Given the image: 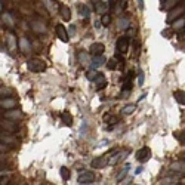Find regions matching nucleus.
Wrapping results in <instances>:
<instances>
[{
	"mask_svg": "<svg viewBox=\"0 0 185 185\" xmlns=\"http://www.w3.org/2000/svg\"><path fill=\"white\" fill-rule=\"evenodd\" d=\"M0 141L5 142V144H11V142H13V138L8 136V135H0Z\"/></svg>",
	"mask_w": 185,
	"mask_h": 185,
	"instance_id": "473e14b6",
	"label": "nucleus"
},
{
	"mask_svg": "<svg viewBox=\"0 0 185 185\" xmlns=\"http://www.w3.org/2000/svg\"><path fill=\"white\" fill-rule=\"evenodd\" d=\"M0 107L6 108V110H12V108L17 107V102H15V99H12V98H3V99H0Z\"/></svg>",
	"mask_w": 185,
	"mask_h": 185,
	"instance_id": "9d476101",
	"label": "nucleus"
},
{
	"mask_svg": "<svg viewBox=\"0 0 185 185\" xmlns=\"http://www.w3.org/2000/svg\"><path fill=\"white\" fill-rule=\"evenodd\" d=\"M138 6L139 9H144V0H138Z\"/></svg>",
	"mask_w": 185,
	"mask_h": 185,
	"instance_id": "79ce46f5",
	"label": "nucleus"
},
{
	"mask_svg": "<svg viewBox=\"0 0 185 185\" xmlns=\"http://www.w3.org/2000/svg\"><path fill=\"white\" fill-rule=\"evenodd\" d=\"M150 157H151V150H150L148 147H144V148H141L139 151L136 152V158H138V162H141V163L150 160Z\"/></svg>",
	"mask_w": 185,
	"mask_h": 185,
	"instance_id": "20e7f679",
	"label": "nucleus"
},
{
	"mask_svg": "<svg viewBox=\"0 0 185 185\" xmlns=\"http://www.w3.org/2000/svg\"><path fill=\"white\" fill-rule=\"evenodd\" d=\"M92 2H93V3H99V0H92Z\"/></svg>",
	"mask_w": 185,
	"mask_h": 185,
	"instance_id": "8fccbe9b",
	"label": "nucleus"
},
{
	"mask_svg": "<svg viewBox=\"0 0 185 185\" xmlns=\"http://www.w3.org/2000/svg\"><path fill=\"white\" fill-rule=\"evenodd\" d=\"M107 67H108V70H116V68L118 67L117 59H116V58H114V59H108V61H107Z\"/></svg>",
	"mask_w": 185,
	"mask_h": 185,
	"instance_id": "cd10ccee",
	"label": "nucleus"
},
{
	"mask_svg": "<svg viewBox=\"0 0 185 185\" xmlns=\"http://www.w3.org/2000/svg\"><path fill=\"white\" fill-rule=\"evenodd\" d=\"M74 30H76V27L71 25V27H70V33H71V36H74Z\"/></svg>",
	"mask_w": 185,
	"mask_h": 185,
	"instance_id": "49530a36",
	"label": "nucleus"
},
{
	"mask_svg": "<svg viewBox=\"0 0 185 185\" xmlns=\"http://www.w3.org/2000/svg\"><path fill=\"white\" fill-rule=\"evenodd\" d=\"M104 51H105V46H104V43H93V45L90 46V55L93 56H101L102 53H104Z\"/></svg>",
	"mask_w": 185,
	"mask_h": 185,
	"instance_id": "0eeeda50",
	"label": "nucleus"
},
{
	"mask_svg": "<svg viewBox=\"0 0 185 185\" xmlns=\"http://www.w3.org/2000/svg\"><path fill=\"white\" fill-rule=\"evenodd\" d=\"M170 169L172 170H179V172H185V164H182V163H172L170 164Z\"/></svg>",
	"mask_w": 185,
	"mask_h": 185,
	"instance_id": "b1692460",
	"label": "nucleus"
},
{
	"mask_svg": "<svg viewBox=\"0 0 185 185\" xmlns=\"http://www.w3.org/2000/svg\"><path fill=\"white\" fill-rule=\"evenodd\" d=\"M173 28L175 30H178V28H182L185 25V18H179V19H178V21H173Z\"/></svg>",
	"mask_w": 185,
	"mask_h": 185,
	"instance_id": "c756f323",
	"label": "nucleus"
},
{
	"mask_svg": "<svg viewBox=\"0 0 185 185\" xmlns=\"http://www.w3.org/2000/svg\"><path fill=\"white\" fill-rule=\"evenodd\" d=\"M136 110V105L135 104H129V105H126V107H123V110H122V114H132V112Z\"/></svg>",
	"mask_w": 185,
	"mask_h": 185,
	"instance_id": "5701e85b",
	"label": "nucleus"
},
{
	"mask_svg": "<svg viewBox=\"0 0 185 185\" xmlns=\"http://www.w3.org/2000/svg\"><path fill=\"white\" fill-rule=\"evenodd\" d=\"M104 120H105L108 124H116L118 122V118L116 117V116H108V114H107L105 117H104Z\"/></svg>",
	"mask_w": 185,
	"mask_h": 185,
	"instance_id": "c85d7f7f",
	"label": "nucleus"
},
{
	"mask_svg": "<svg viewBox=\"0 0 185 185\" xmlns=\"http://www.w3.org/2000/svg\"><path fill=\"white\" fill-rule=\"evenodd\" d=\"M128 49H129V39L126 36H123L117 40V51L122 52V53H126Z\"/></svg>",
	"mask_w": 185,
	"mask_h": 185,
	"instance_id": "423d86ee",
	"label": "nucleus"
},
{
	"mask_svg": "<svg viewBox=\"0 0 185 185\" xmlns=\"http://www.w3.org/2000/svg\"><path fill=\"white\" fill-rule=\"evenodd\" d=\"M138 83L139 84L144 83V73H139V76H138Z\"/></svg>",
	"mask_w": 185,
	"mask_h": 185,
	"instance_id": "ea45409f",
	"label": "nucleus"
},
{
	"mask_svg": "<svg viewBox=\"0 0 185 185\" xmlns=\"http://www.w3.org/2000/svg\"><path fill=\"white\" fill-rule=\"evenodd\" d=\"M0 11H2V3H0Z\"/></svg>",
	"mask_w": 185,
	"mask_h": 185,
	"instance_id": "3c124183",
	"label": "nucleus"
},
{
	"mask_svg": "<svg viewBox=\"0 0 185 185\" xmlns=\"http://www.w3.org/2000/svg\"><path fill=\"white\" fill-rule=\"evenodd\" d=\"M101 22H102V25H108V24L111 22V17L110 15H102V19H101Z\"/></svg>",
	"mask_w": 185,
	"mask_h": 185,
	"instance_id": "f704fd0d",
	"label": "nucleus"
},
{
	"mask_svg": "<svg viewBox=\"0 0 185 185\" xmlns=\"http://www.w3.org/2000/svg\"><path fill=\"white\" fill-rule=\"evenodd\" d=\"M105 5H104V3H101V2H99V3H96V11L99 12V13H104V12H105Z\"/></svg>",
	"mask_w": 185,
	"mask_h": 185,
	"instance_id": "e433bc0d",
	"label": "nucleus"
},
{
	"mask_svg": "<svg viewBox=\"0 0 185 185\" xmlns=\"http://www.w3.org/2000/svg\"><path fill=\"white\" fill-rule=\"evenodd\" d=\"M179 2L181 0H166V3H164V9H172V8H175Z\"/></svg>",
	"mask_w": 185,
	"mask_h": 185,
	"instance_id": "a878e982",
	"label": "nucleus"
},
{
	"mask_svg": "<svg viewBox=\"0 0 185 185\" xmlns=\"http://www.w3.org/2000/svg\"><path fill=\"white\" fill-rule=\"evenodd\" d=\"M128 156H129V150H123V151H120V152H116V154L110 158V162L108 163H110L111 166L112 164H117V163H122Z\"/></svg>",
	"mask_w": 185,
	"mask_h": 185,
	"instance_id": "7ed1b4c3",
	"label": "nucleus"
},
{
	"mask_svg": "<svg viewBox=\"0 0 185 185\" xmlns=\"http://www.w3.org/2000/svg\"><path fill=\"white\" fill-rule=\"evenodd\" d=\"M0 126H2V128H3L5 130H8V132H17V130H18V128L15 126V124H13V122H12V120H9V122H5V123H2Z\"/></svg>",
	"mask_w": 185,
	"mask_h": 185,
	"instance_id": "2eb2a0df",
	"label": "nucleus"
},
{
	"mask_svg": "<svg viewBox=\"0 0 185 185\" xmlns=\"http://www.w3.org/2000/svg\"><path fill=\"white\" fill-rule=\"evenodd\" d=\"M9 181H11L9 175H8V176H3V178H0V185H8L9 184Z\"/></svg>",
	"mask_w": 185,
	"mask_h": 185,
	"instance_id": "4c0bfd02",
	"label": "nucleus"
},
{
	"mask_svg": "<svg viewBox=\"0 0 185 185\" xmlns=\"http://www.w3.org/2000/svg\"><path fill=\"white\" fill-rule=\"evenodd\" d=\"M107 163H108V160H107L105 156H101V157L95 158L93 162H92V168L93 169H102L107 166Z\"/></svg>",
	"mask_w": 185,
	"mask_h": 185,
	"instance_id": "f8f14e48",
	"label": "nucleus"
},
{
	"mask_svg": "<svg viewBox=\"0 0 185 185\" xmlns=\"http://www.w3.org/2000/svg\"><path fill=\"white\" fill-rule=\"evenodd\" d=\"M2 18H3V21H5L6 25H9V27H13L15 21H13V18L11 17V13H3V15H2Z\"/></svg>",
	"mask_w": 185,
	"mask_h": 185,
	"instance_id": "aec40b11",
	"label": "nucleus"
},
{
	"mask_svg": "<svg viewBox=\"0 0 185 185\" xmlns=\"http://www.w3.org/2000/svg\"><path fill=\"white\" fill-rule=\"evenodd\" d=\"M5 117L8 118V120H21L22 118V112L19 111V110H9V111L5 112Z\"/></svg>",
	"mask_w": 185,
	"mask_h": 185,
	"instance_id": "6e6552de",
	"label": "nucleus"
},
{
	"mask_svg": "<svg viewBox=\"0 0 185 185\" xmlns=\"http://www.w3.org/2000/svg\"><path fill=\"white\" fill-rule=\"evenodd\" d=\"M181 158H184L185 160V154H181Z\"/></svg>",
	"mask_w": 185,
	"mask_h": 185,
	"instance_id": "09e8293b",
	"label": "nucleus"
},
{
	"mask_svg": "<svg viewBox=\"0 0 185 185\" xmlns=\"http://www.w3.org/2000/svg\"><path fill=\"white\" fill-rule=\"evenodd\" d=\"M59 172H61V176H62V179H65L68 181L70 179V170H68L65 166H62L61 169H59Z\"/></svg>",
	"mask_w": 185,
	"mask_h": 185,
	"instance_id": "bb28decb",
	"label": "nucleus"
},
{
	"mask_svg": "<svg viewBox=\"0 0 185 185\" xmlns=\"http://www.w3.org/2000/svg\"><path fill=\"white\" fill-rule=\"evenodd\" d=\"M93 179H95V175L92 173V172H89V170L80 172L79 178H77L79 184H90V182H93Z\"/></svg>",
	"mask_w": 185,
	"mask_h": 185,
	"instance_id": "f03ea898",
	"label": "nucleus"
},
{
	"mask_svg": "<svg viewBox=\"0 0 185 185\" xmlns=\"http://www.w3.org/2000/svg\"><path fill=\"white\" fill-rule=\"evenodd\" d=\"M126 173H128V170H123L122 173L118 175V176H117V181H118V182H120V181H122V179L124 178V176H126Z\"/></svg>",
	"mask_w": 185,
	"mask_h": 185,
	"instance_id": "58836bf2",
	"label": "nucleus"
},
{
	"mask_svg": "<svg viewBox=\"0 0 185 185\" xmlns=\"http://www.w3.org/2000/svg\"><path fill=\"white\" fill-rule=\"evenodd\" d=\"M55 30H56V36H58V37L62 40V42H68L67 30H65V27H64L62 24H58V25L55 27Z\"/></svg>",
	"mask_w": 185,
	"mask_h": 185,
	"instance_id": "1a4fd4ad",
	"label": "nucleus"
},
{
	"mask_svg": "<svg viewBox=\"0 0 185 185\" xmlns=\"http://www.w3.org/2000/svg\"><path fill=\"white\" fill-rule=\"evenodd\" d=\"M19 48H21V51L22 52H30L31 46H30V43H28V39L22 37V39L19 40Z\"/></svg>",
	"mask_w": 185,
	"mask_h": 185,
	"instance_id": "a211bd4d",
	"label": "nucleus"
},
{
	"mask_svg": "<svg viewBox=\"0 0 185 185\" xmlns=\"http://www.w3.org/2000/svg\"><path fill=\"white\" fill-rule=\"evenodd\" d=\"M59 12H61V17H62L64 21H70V19H71V11H70V8H68V6L61 5Z\"/></svg>",
	"mask_w": 185,
	"mask_h": 185,
	"instance_id": "4468645a",
	"label": "nucleus"
},
{
	"mask_svg": "<svg viewBox=\"0 0 185 185\" xmlns=\"http://www.w3.org/2000/svg\"><path fill=\"white\" fill-rule=\"evenodd\" d=\"M8 150V147L6 145H0V151H6Z\"/></svg>",
	"mask_w": 185,
	"mask_h": 185,
	"instance_id": "de8ad7c7",
	"label": "nucleus"
},
{
	"mask_svg": "<svg viewBox=\"0 0 185 185\" xmlns=\"http://www.w3.org/2000/svg\"><path fill=\"white\" fill-rule=\"evenodd\" d=\"M9 173H11V172H8V170H0V178H3V176H8Z\"/></svg>",
	"mask_w": 185,
	"mask_h": 185,
	"instance_id": "a19ab883",
	"label": "nucleus"
},
{
	"mask_svg": "<svg viewBox=\"0 0 185 185\" xmlns=\"http://www.w3.org/2000/svg\"><path fill=\"white\" fill-rule=\"evenodd\" d=\"M43 3H45L46 9H49L51 12H53V11H55V8H56V6L53 5V2H52V0H43Z\"/></svg>",
	"mask_w": 185,
	"mask_h": 185,
	"instance_id": "7c9ffc66",
	"label": "nucleus"
},
{
	"mask_svg": "<svg viewBox=\"0 0 185 185\" xmlns=\"http://www.w3.org/2000/svg\"><path fill=\"white\" fill-rule=\"evenodd\" d=\"M179 141L182 142V144H185V133H184V135H181V136H179Z\"/></svg>",
	"mask_w": 185,
	"mask_h": 185,
	"instance_id": "c03bdc74",
	"label": "nucleus"
},
{
	"mask_svg": "<svg viewBox=\"0 0 185 185\" xmlns=\"http://www.w3.org/2000/svg\"><path fill=\"white\" fill-rule=\"evenodd\" d=\"M79 12H80V15H82L84 19H88V18H89V15H90L89 8H88L86 5H80L79 6Z\"/></svg>",
	"mask_w": 185,
	"mask_h": 185,
	"instance_id": "6ab92c4d",
	"label": "nucleus"
},
{
	"mask_svg": "<svg viewBox=\"0 0 185 185\" xmlns=\"http://www.w3.org/2000/svg\"><path fill=\"white\" fill-rule=\"evenodd\" d=\"M93 82H95L96 89H98V90L104 89V88L107 86V79L104 77V74H102V73H98V74H96V77H95V80H93Z\"/></svg>",
	"mask_w": 185,
	"mask_h": 185,
	"instance_id": "9b49d317",
	"label": "nucleus"
},
{
	"mask_svg": "<svg viewBox=\"0 0 185 185\" xmlns=\"http://www.w3.org/2000/svg\"><path fill=\"white\" fill-rule=\"evenodd\" d=\"M141 172H142V166H139V168H138L136 170H135V173H136V175H139Z\"/></svg>",
	"mask_w": 185,
	"mask_h": 185,
	"instance_id": "a18cd8bd",
	"label": "nucleus"
},
{
	"mask_svg": "<svg viewBox=\"0 0 185 185\" xmlns=\"http://www.w3.org/2000/svg\"><path fill=\"white\" fill-rule=\"evenodd\" d=\"M12 93L11 89H8V88H0V96H6V98H9Z\"/></svg>",
	"mask_w": 185,
	"mask_h": 185,
	"instance_id": "2f4dec72",
	"label": "nucleus"
},
{
	"mask_svg": "<svg viewBox=\"0 0 185 185\" xmlns=\"http://www.w3.org/2000/svg\"><path fill=\"white\" fill-rule=\"evenodd\" d=\"M27 67L33 73H42V71L46 70V62L43 59H40V58H31V59H28Z\"/></svg>",
	"mask_w": 185,
	"mask_h": 185,
	"instance_id": "f257e3e1",
	"label": "nucleus"
},
{
	"mask_svg": "<svg viewBox=\"0 0 185 185\" xmlns=\"http://www.w3.org/2000/svg\"><path fill=\"white\" fill-rule=\"evenodd\" d=\"M132 89V80H129V79H126V82H124V84H123V90H130Z\"/></svg>",
	"mask_w": 185,
	"mask_h": 185,
	"instance_id": "c9c22d12",
	"label": "nucleus"
},
{
	"mask_svg": "<svg viewBox=\"0 0 185 185\" xmlns=\"http://www.w3.org/2000/svg\"><path fill=\"white\" fill-rule=\"evenodd\" d=\"M31 28H33L34 31L40 33V34L46 33V25L43 22H40V21H31Z\"/></svg>",
	"mask_w": 185,
	"mask_h": 185,
	"instance_id": "ddd939ff",
	"label": "nucleus"
},
{
	"mask_svg": "<svg viewBox=\"0 0 185 185\" xmlns=\"http://www.w3.org/2000/svg\"><path fill=\"white\" fill-rule=\"evenodd\" d=\"M96 71L95 70H90V71H88V74H86V77H88V79L90 80V82H93V80H95V77H96Z\"/></svg>",
	"mask_w": 185,
	"mask_h": 185,
	"instance_id": "72a5a7b5",
	"label": "nucleus"
},
{
	"mask_svg": "<svg viewBox=\"0 0 185 185\" xmlns=\"http://www.w3.org/2000/svg\"><path fill=\"white\" fill-rule=\"evenodd\" d=\"M79 61H80V64H83V65H89V58H88V55H86L84 52H80L79 53Z\"/></svg>",
	"mask_w": 185,
	"mask_h": 185,
	"instance_id": "393cba45",
	"label": "nucleus"
},
{
	"mask_svg": "<svg viewBox=\"0 0 185 185\" xmlns=\"http://www.w3.org/2000/svg\"><path fill=\"white\" fill-rule=\"evenodd\" d=\"M6 39H8V46H9V49L13 51V49L17 48V39H15V36H13L12 33H9L8 36H6Z\"/></svg>",
	"mask_w": 185,
	"mask_h": 185,
	"instance_id": "dca6fc26",
	"label": "nucleus"
},
{
	"mask_svg": "<svg viewBox=\"0 0 185 185\" xmlns=\"http://www.w3.org/2000/svg\"><path fill=\"white\" fill-rule=\"evenodd\" d=\"M129 24H130L129 17H122L118 19V28H128Z\"/></svg>",
	"mask_w": 185,
	"mask_h": 185,
	"instance_id": "412c9836",
	"label": "nucleus"
},
{
	"mask_svg": "<svg viewBox=\"0 0 185 185\" xmlns=\"http://www.w3.org/2000/svg\"><path fill=\"white\" fill-rule=\"evenodd\" d=\"M173 98L179 102V104L185 105V92H182V90H176V92L173 93Z\"/></svg>",
	"mask_w": 185,
	"mask_h": 185,
	"instance_id": "f3484780",
	"label": "nucleus"
},
{
	"mask_svg": "<svg viewBox=\"0 0 185 185\" xmlns=\"http://www.w3.org/2000/svg\"><path fill=\"white\" fill-rule=\"evenodd\" d=\"M184 12H185V6H179V8L172 9V11L169 12V15H168V22H173L175 19H176L178 17H181Z\"/></svg>",
	"mask_w": 185,
	"mask_h": 185,
	"instance_id": "39448f33",
	"label": "nucleus"
},
{
	"mask_svg": "<svg viewBox=\"0 0 185 185\" xmlns=\"http://www.w3.org/2000/svg\"><path fill=\"white\" fill-rule=\"evenodd\" d=\"M61 120L64 122V124H67V126H71V123H73V117H71V114H68V112H64V114H62Z\"/></svg>",
	"mask_w": 185,
	"mask_h": 185,
	"instance_id": "4be33fe9",
	"label": "nucleus"
},
{
	"mask_svg": "<svg viewBox=\"0 0 185 185\" xmlns=\"http://www.w3.org/2000/svg\"><path fill=\"white\" fill-rule=\"evenodd\" d=\"M116 3H117V0H110V3H108V5H110V8H114Z\"/></svg>",
	"mask_w": 185,
	"mask_h": 185,
	"instance_id": "37998d69",
	"label": "nucleus"
}]
</instances>
